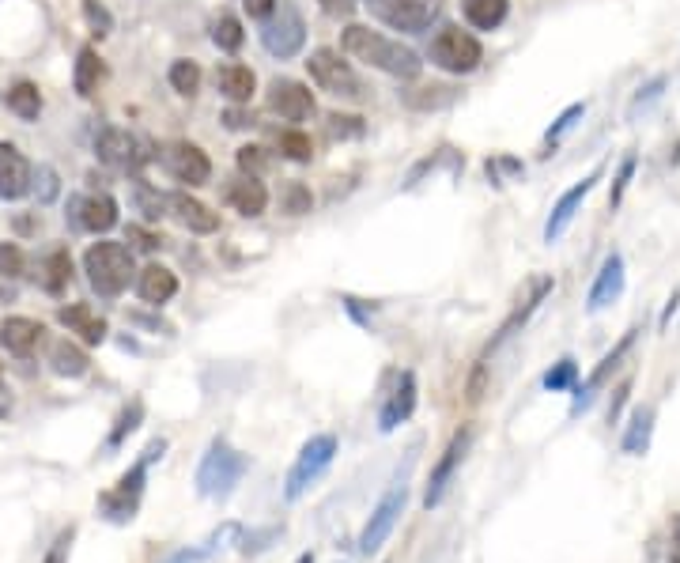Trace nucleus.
Returning a JSON list of instances; mask_svg holds the SVG:
<instances>
[{
    "mask_svg": "<svg viewBox=\"0 0 680 563\" xmlns=\"http://www.w3.org/2000/svg\"><path fill=\"white\" fill-rule=\"evenodd\" d=\"M340 50L348 53V57H356V61H363V65H371V69L386 72L393 80H416L424 72L420 53L401 46L397 38L374 31V27H363V23H348L340 31Z\"/></svg>",
    "mask_w": 680,
    "mask_h": 563,
    "instance_id": "nucleus-1",
    "label": "nucleus"
},
{
    "mask_svg": "<svg viewBox=\"0 0 680 563\" xmlns=\"http://www.w3.org/2000/svg\"><path fill=\"white\" fill-rule=\"evenodd\" d=\"M84 273L87 284L99 299H118L121 291L133 284L136 261L133 250L125 242H91L84 254Z\"/></svg>",
    "mask_w": 680,
    "mask_h": 563,
    "instance_id": "nucleus-2",
    "label": "nucleus"
},
{
    "mask_svg": "<svg viewBox=\"0 0 680 563\" xmlns=\"http://www.w3.org/2000/svg\"><path fill=\"white\" fill-rule=\"evenodd\" d=\"M246 469H250V458L242 450H235L227 439H212L197 465V492L204 499H227L238 488V480L246 477Z\"/></svg>",
    "mask_w": 680,
    "mask_h": 563,
    "instance_id": "nucleus-3",
    "label": "nucleus"
},
{
    "mask_svg": "<svg viewBox=\"0 0 680 563\" xmlns=\"http://www.w3.org/2000/svg\"><path fill=\"white\" fill-rule=\"evenodd\" d=\"M163 450H167V439H155L148 443V450L136 458V465L129 473H121V480L110 488V492L99 495V511L110 518V522H133L136 518V507H140V495H144V480H148V465L152 461L163 458Z\"/></svg>",
    "mask_w": 680,
    "mask_h": 563,
    "instance_id": "nucleus-4",
    "label": "nucleus"
},
{
    "mask_svg": "<svg viewBox=\"0 0 680 563\" xmlns=\"http://www.w3.org/2000/svg\"><path fill=\"white\" fill-rule=\"evenodd\" d=\"M427 61L435 65V69L450 72V76H469V72L480 69V61H484V46H480V38L473 31H465L458 23H446L439 27L431 42H427Z\"/></svg>",
    "mask_w": 680,
    "mask_h": 563,
    "instance_id": "nucleus-5",
    "label": "nucleus"
},
{
    "mask_svg": "<svg viewBox=\"0 0 680 563\" xmlns=\"http://www.w3.org/2000/svg\"><path fill=\"white\" fill-rule=\"evenodd\" d=\"M333 458H337V435H314V439H306L295 465L288 469L284 499H288V503H299V499L329 473Z\"/></svg>",
    "mask_w": 680,
    "mask_h": 563,
    "instance_id": "nucleus-6",
    "label": "nucleus"
},
{
    "mask_svg": "<svg viewBox=\"0 0 680 563\" xmlns=\"http://www.w3.org/2000/svg\"><path fill=\"white\" fill-rule=\"evenodd\" d=\"M261 46L276 57V61H291L295 53H303L306 46V19L299 12V4L295 0H280L276 4V12L269 19H261Z\"/></svg>",
    "mask_w": 680,
    "mask_h": 563,
    "instance_id": "nucleus-7",
    "label": "nucleus"
},
{
    "mask_svg": "<svg viewBox=\"0 0 680 563\" xmlns=\"http://www.w3.org/2000/svg\"><path fill=\"white\" fill-rule=\"evenodd\" d=\"M306 72H310V80L322 87L325 95L352 99V103L363 99V80H359V72L352 69V61L340 57V50H329V46L310 50V57H306Z\"/></svg>",
    "mask_w": 680,
    "mask_h": 563,
    "instance_id": "nucleus-8",
    "label": "nucleus"
},
{
    "mask_svg": "<svg viewBox=\"0 0 680 563\" xmlns=\"http://www.w3.org/2000/svg\"><path fill=\"white\" fill-rule=\"evenodd\" d=\"M95 155L106 167H118V171L133 174V178L155 159L148 140L129 133V129H118V125H102L95 133Z\"/></svg>",
    "mask_w": 680,
    "mask_h": 563,
    "instance_id": "nucleus-9",
    "label": "nucleus"
},
{
    "mask_svg": "<svg viewBox=\"0 0 680 563\" xmlns=\"http://www.w3.org/2000/svg\"><path fill=\"white\" fill-rule=\"evenodd\" d=\"M405 503H408L405 484H393L390 492L378 499V507L371 511L367 526H363V533H359V556H374L378 548L390 541L393 526H397V522H401V514H405Z\"/></svg>",
    "mask_w": 680,
    "mask_h": 563,
    "instance_id": "nucleus-10",
    "label": "nucleus"
},
{
    "mask_svg": "<svg viewBox=\"0 0 680 563\" xmlns=\"http://www.w3.org/2000/svg\"><path fill=\"white\" fill-rule=\"evenodd\" d=\"M371 8L374 19H382L393 31H405V35H424L431 27V19L439 16V4L431 0H363Z\"/></svg>",
    "mask_w": 680,
    "mask_h": 563,
    "instance_id": "nucleus-11",
    "label": "nucleus"
},
{
    "mask_svg": "<svg viewBox=\"0 0 680 563\" xmlns=\"http://www.w3.org/2000/svg\"><path fill=\"white\" fill-rule=\"evenodd\" d=\"M65 220L72 231H91V235H106L118 227V201L110 193H91V197H68Z\"/></svg>",
    "mask_w": 680,
    "mask_h": 563,
    "instance_id": "nucleus-12",
    "label": "nucleus"
},
{
    "mask_svg": "<svg viewBox=\"0 0 680 563\" xmlns=\"http://www.w3.org/2000/svg\"><path fill=\"white\" fill-rule=\"evenodd\" d=\"M269 110L276 114L280 121H288V125H303V121L314 118V91L299 80H288V76H276L269 84Z\"/></svg>",
    "mask_w": 680,
    "mask_h": 563,
    "instance_id": "nucleus-13",
    "label": "nucleus"
},
{
    "mask_svg": "<svg viewBox=\"0 0 680 563\" xmlns=\"http://www.w3.org/2000/svg\"><path fill=\"white\" fill-rule=\"evenodd\" d=\"M163 163H167L170 178L189 189L208 186V178H212V159L193 140H170L167 152H163Z\"/></svg>",
    "mask_w": 680,
    "mask_h": 563,
    "instance_id": "nucleus-14",
    "label": "nucleus"
},
{
    "mask_svg": "<svg viewBox=\"0 0 680 563\" xmlns=\"http://www.w3.org/2000/svg\"><path fill=\"white\" fill-rule=\"evenodd\" d=\"M601 178H605V163H597L594 171L586 174L582 182H575V186L567 189L560 201L552 205V212H548V223H544V242H548V246H552V242H560L563 235H567V227H571V220L578 216L582 201L594 193V186L601 182Z\"/></svg>",
    "mask_w": 680,
    "mask_h": 563,
    "instance_id": "nucleus-15",
    "label": "nucleus"
},
{
    "mask_svg": "<svg viewBox=\"0 0 680 563\" xmlns=\"http://www.w3.org/2000/svg\"><path fill=\"white\" fill-rule=\"evenodd\" d=\"M552 288H556V276H548V273H541V276H529V284H526V291L518 295V303H514V310H510L507 318H503V325H499V333L492 337V344H488V352H495L499 344L503 341H510L522 325L537 314V307H541L544 299L552 295Z\"/></svg>",
    "mask_w": 680,
    "mask_h": 563,
    "instance_id": "nucleus-16",
    "label": "nucleus"
},
{
    "mask_svg": "<svg viewBox=\"0 0 680 563\" xmlns=\"http://www.w3.org/2000/svg\"><path fill=\"white\" fill-rule=\"evenodd\" d=\"M469 446H473V427H461L458 435L450 439V446L442 450V458L435 461V469H431V480H427V492H424L427 511H435L442 499H446V488H450V480H454V473H458V465L465 461V454H469Z\"/></svg>",
    "mask_w": 680,
    "mask_h": 563,
    "instance_id": "nucleus-17",
    "label": "nucleus"
},
{
    "mask_svg": "<svg viewBox=\"0 0 680 563\" xmlns=\"http://www.w3.org/2000/svg\"><path fill=\"white\" fill-rule=\"evenodd\" d=\"M635 341H639V329H628V333L620 337V344H616V348H612L609 356H605L601 363H597L594 375H590L586 382H582V386H578L575 405H571V416H578V412H586L590 405H594L597 393H601L605 386H609V378L616 375V371H620V363H624V359L631 356V348H635Z\"/></svg>",
    "mask_w": 680,
    "mask_h": 563,
    "instance_id": "nucleus-18",
    "label": "nucleus"
},
{
    "mask_svg": "<svg viewBox=\"0 0 680 563\" xmlns=\"http://www.w3.org/2000/svg\"><path fill=\"white\" fill-rule=\"evenodd\" d=\"M416 375L412 371H401V375L393 378V390L386 393V401H382V409H378V431H397V427L405 424L408 416L416 412Z\"/></svg>",
    "mask_w": 680,
    "mask_h": 563,
    "instance_id": "nucleus-19",
    "label": "nucleus"
},
{
    "mask_svg": "<svg viewBox=\"0 0 680 563\" xmlns=\"http://www.w3.org/2000/svg\"><path fill=\"white\" fill-rule=\"evenodd\" d=\"M167 212L186 227L189 235H216L220 231V212H212V208L197 201L193 193H186V189L167 193Z\"/></svg>",
    "mask_w": 680,
    "mask_h": 563,
    "instance_id": "nucleus-20",
    "label": "nucleus"
},
{
    "mask_svg": "<svg viewBox=\"0 0 680 563\" xmlns=\"http://www.w3.org/2000/svg\"><path fill=\"white\" fill-rule=\"evenodd\" d=\"M34 167L27 163V155L19 152L16 144L0 140V201H19L31 193Z\"/></svg>",
    "mask_w": 680,
    "mask_h": 563,
    "instance_id": "nucleus-21",
    "label": "nucleus"
},
{
    "mask_svg": "<svg viewBox=\"0 0 680 563\" xmlns=\"http://www.w3.org/2000/svg\"><path fill=\"white\" fill-rule=\"evenodd\" d=\"M223 201L235 208L238 216L254 220V216H261V212L269 208V189H265V182H261V178L238 174V178H231V182L223 186Z\"/></svg>",
    "mask_w": 680,
    "mask_h": 563,
    "instance_id": "nucleus-22",
    "label": "nucleus"
},
{
    "mask_svg": "<svg viewBox=\"0 0 680 563\" xmlns=\"http://www.w3.org/2000/svg\"><path fill=\"white\" fill-rule=\"evenodd\" d=\"M57 322L65 325L68 333H76L84 344H102L106 341V333H110L106 318H102L91 303H68V307L57 310Z\"/></svg>",
    "mask_w": 680,
    "mask_h": 563,
    "instance_id": "nucleus-23",
    "label": "nucleus"
},
{
    "mask_svg": "<svg viewBox=\"0 0 680 563\" xmlns=\"http://www.w3.org/2000/svg\"><path fill=\"white\" fill-rule=\"evenodd\" d=\"M624 280H628V273H624V257L609 254V257H605V265H601V273H597L594 288H590V295H586V307H590V314L612 307V303L624 295Z\"/></svg>",
    "mask_w": 680,
    "mask_h": 563,
    "instance_id": "nucleus-24",
    "label": "nucleus"
},
{
    "mask_svg": "<svg viewBox=\"0 0 680 563\" xmlns=\"http://www.w3.org/2000/svg\"><path fill=\"white\" fill-rule=\"evenodd\" d=\"M216 91H220L227 103L235 106H250L257 91V76L250 65H238V61H223L216 65Z\"/></svg>",
    "mask_w": 680,
    "mask_h": 563,
    "instance_id": "nucleus-25",
    "label": "nucleus"
},
{
    "mask_svg": "<svg viewBox=\"0 0 680 563\" xmlns=\"http://www.w3.org/2000/svg\"><path fill=\"white\" fill-rule=\"evenodd\" d=\"M136 295L148 303V307H163L178 295V276L170 273L167 265H144L140 276H136Z\"/></svg>",
    "mask_w": 680,
    "mask_h": 563,
    "instance_id": "nucleus-26",
    "label": "nucleus"
},
{
    "mask_svg": "<svg viewBox=\"0 0 680 563\" xmlns=\"http://www.w3.org/2000/svg\"><path fill=\"white\" fill-rule=\"evenodd\" d=\"M42 322H34V318H8V322L0 325V344H4V352H12V356H31L38 341H42Z\"/></svg>",
    "mask_w": 680,
    "mask_h": 563,
    "instance_id": "nucleus-27",
    "label": "nucleus"
},
{
    "mask_svg": "<svg viewBox=\"0 0 680 563\" xmlns=\"http://www.w3.org/2000/svg\"><path fill=\"white\" fill-rule=\"evenodd\" d=\"M461 16L473 31H499L510 16V0H461Z\"/></svg>",
    "mask_w": 680,
    "mask_h": 563,
    "instance_id": "nucleus-28",
    "label": "nucleus"
},
{
    "mask_svg": "<svg viewBox=\"0 0 680 563\" xmlns=\"http://www.w3.org/2000/svg\"><path fill=\"white\" fill-rule=\"evenodd\" d=\"M4 106L19 121H38V114H42V91L31 80H16V84L4 87Z\"/></svg>",
    "mask_w": 680,
    "mask_h": 563,
    "instance_id": "nucleus-29",
    "label": "nucleus"
},
{
    "mask_svg": "<svg viewBox=\"0 0 680 563\" xmlns=\"http://www.w3.org/2000/svg\"><path fill=\"white\" fill-rule=\"evenodd\" d=\"M68 280H72V254L65 246H57L42 257V269H38V284L50 291V295H65Z\"/></svg>",
    "mask_w": 680,
    "mask_h": 563,
    "instance_id": "nucleus-30",
    "label": "nucleus"
},
{
    "mask_svg": "<svg viewBox=\"0 0 680 563\" xmlns=\"http://www.w3.org/2000/svg\"><path fill=\"white\" fill-rule=\"evenodd\" d=\"M102 84V57L95 46H84V50L76 53V69H72V87H76V95L80 99H91Z\"/></svg>",
    "mask_w": 680,
    "mask_h": 563,
    "instance_id": "nucleus-31",
    "label": "nucleus"
},
{
    "mask_svg": "<svg viewBox=\"0 0 680 563\" xmlns=\"http://www.w3.org/2000/svg\"><path fill=\"white\" fill-rule=\"evenodd\" d=\"M50 367H53V375H61V378H84L87 371H91V359H87V352L80 348V344L53 341Z\"/></svg>",
    "mask_w": 680,
    "mask_h": 563,
    "instance_id": "nucleus-32",
    "label": "nucleus"
},
{
    "mask_svg": "<svg viewBox=\"0 0 680 563\" xmlns=\"http://www.w3.org/2000/svg\"><path fill=\"white\" fill-rule=\"evenodd\" d=\"M133 208L140 212L144 223H159L167 216V193H159L155 186H148L140 174L133 178Z\"/></svg>",
    "mask_w": 680,
    "mask_h": 563,
    "instance_id": "nucleus-33",
    "label": "nucleus"
},
{
    "mask_svg": "<svg viewBox=\"0 0 680 563\" xmlns=\"http://www.w3.org/2000/svg\"><path fill=\"white\" fill-rule=\"evenodd\" d=\"M650 435H654V409L650 405H643V409L631 412V424L628 431H624V454H631V458H639V454H646V446H650Z\"/></svg>",
    "mask_w": 680,
    "mask_h": 563,
    "instance_id": "nucleus-34",
    "label": "nucleus"
},
{
    "mask_svg": "<svg viewBox=\"0 0 680 563\" xmlns=\"http://www.w3.org/2000/svg\"><path fill=\"white\" fill-rule=\"evenodd\" d=\"M212 46L223 53H238L242 50V42H246V31H242V19L235 12H220V16L212 19Z\"/></svg>",
    "mask_w": 680,
    "mask_h": 563,
    "instance_id": "nucleus-35",
    "label": "nucleus"
},
{
    "mask_svg": "<svg viewBox=\"0 0 680 563\" xmlns=\"http://www.w3.org/2000/svg\"><path fill=\"white\" fill-rule=\"evenodd\" d=\"M272 140H276V152L284 155V159H291V163H310V159H314V144H310V137H306L299 125L276 129Z\"/></svg>",
    "mask_w": 680,
    "mask_h": 563,
    "instance_id": "nucleus-36",
    "label": "nucleus"
},
{
    "mask_svg": "<svg viewBox=\"0 0 680 563\" xmlns=\"http://www.w3.org/2000/svg\"><path fill=\"white\" fill-rule=\"evenodd\" d=\"M401 99H405V106H412V110H442V106H450L458 99V91L446 84L408 87V91H401Z\"/></svg>",
    "mask_w": 680,
    "mask_h": 563,
    "instance_id": "nucleus-37",
    "label": "nucleus"
},
{
    "mask_svg": "<svg viewBox=\"0 0 680 563\" xmlns=\"http://www.w3.org/2000/svg\"><path fill=\"white\" fill-rule=\"evenodd\" d=\"M167 80H170V87L182 95V99H193L197 91H201V80H204V72H201V65L197 61H189V57H178L174 65L167 69Z\"/></svg>",
    "mask_w": 680,
    "mask_h": 563,
    "instance_id": "nucleus-38",
    "label": "nucleus"
},
{
    "mask_svg": "<svg viewBox=\"0 0 680 563\" xmlns=\"http://www.w3.org/2000/svg\"><path fill=\"white\" fill-rule=\"evenodd\" d=\"M140 424H144V401H129V405L118 412V420H114V427H110V435H106V446H102V450H106V454H110V450H118V446L125 443Z\"/></svg>",
    "mask_w": 680,
    "mask_h": 563,
    "instance_id": "nucleus-39",
    "label": "nucleus"
},
{
    "mask_svg": "<svg viewBox=\"0 0 680 563\" xmlns=\"http://www.w3.org/2000/svg\"><path fill=\"white\" fill-rule=\"evenodd\" d=\"M276 205H280V212L284 216H306V212H314V193H310V186L306 182H284L280 186V197H276Z\"/></svg>",
    "mask_w": 680,
    "mask_h": 563,
    "instance_id": "nucleus-40",
    "label": "nucleus"
},
{
    "mask_svg": "<svg viewBox=\"0 0 680 563\" xmlns=\"http://www.w3.org/2000/svg\"><path fill=\"white\" fill-rule=\"evenodd\" d=\"M235 163L242 174H250V178H265L272 171V155L269 148H261V144H242L235 152Z\"/></svg>",
    "mask_w": 680,
    "mask_h": 563,
    "instance_id": "nucleus-41",
    "label": "nucleus"
},
{
    "mask_svg": "<svg viewBox=\"0 0 680 563\" xmlns=\"http://www.w3.org/2000/svg\"><path fill=\"white\" fill-rule=\"evenodd\" d=\"M582 118H586V103L567 106V110H563L560 118H556V125H552V129L544 133V152H541V155L552 152V148H556V144H560V140L567 137V133H571V129H575V125H578Z\"/></svg>",
    "mask_w": 680,
    "mask_h": 563,
    "instance_id": "nucleus-42",
    "label": "nucleus"
},
{
    "mask_svg": "<svg viewBox=\"0 0 680 563\" xmlns=\"http://www.w3.org/2000/svg\"><path fill=\"white\" fill-rule=\"evenodd\" d=\"M325 133H329V140H359L367 133V125H363L359 114H329L325 118Z\"/></svg>",
    "mask_w": 680,
    "mask_h": 563,
    "instance_id": "nucleus-43",
    "label": "nucleus"
},
{
    "mask_svg": "<svg viewBox=\"0 0 680 563\" xmlns=\"http://www.w3.org/2000/svg\"><path fill=\"white\" fill-rule=\"evenodd\" d=\"M578 382V363L571 356H563L548 375H544V390L548 393H563V390H575Z\"/></svg>",
    "mask_w": 680,
    "mask_h": 563,
    "instance_id": "nucleus-44",
    "label": "nucleus"
},
{
    "mask_svg": "<svg viewBox=\"0 0 680 563\" xmlns=\"http://www.w3.org/2000/svg\"><path fill=\"white\" fill-rule=\"evenodd\" d=\"M125 242H129V250L155 254V250L163 246V235L152 231V223H129V227H125Z\"/></svg>",
    "mask_w": 680,
    "mask_h": 563,
    "instance_id": "nucleus-45",
    "label": "nucleus"
},
{
    "mask_svg": "<svg viewBox=\"0 0 680 563\" xmlns=\"http://www.w3.org/2000/svg\"><path fill=\"white\" fill-rule=\"evenodd\" d=\"M635 167H639V159H635V152H628L624 155V163H620V171H616V178H612V186H609V208H616L620 201H624L631 178H635Z\"/></svg>",
    "mask_w": 680,
    "mask_h": 563,
    "instance_id": "nucleus-46",
    "label": "nucleus"
},
{
    "mask_svg": "<svg viewBox=\"0 0 680 563\" xmlns=\"http://www.w3.org/2000/svg\"><path fill=\"white\" fill-rule=\"evenodd\" d=\"M31 193H38V205H50L57 201V193H61V178L53 167H38L34 171V182H31Z\"/></svg>",
    "mask_w": 680,
    "mask_h": 563,
    "instance_id": "nucleus-47",
    "label": "nucleus"
},
{
    "mask_svg": "<svg viewBox=\"0 0 680 563\" xmlns=\"http://www.w3.org/2000/svg\"><path fill=\"white\" fill-rule=\"evenodd\" d=\"M84 19L99 38H106L114 31V16H110V8H106L102 0H84Z\"/></svg>",
    "mask_w": 680,
    "mask_h": 563,
    "instance_id": "nucleus-48",
    "label": "nucleus"
},
{
    "mask_svg": "<svg viewBox=\"0 0 680 563\" xmlns=\"http://www.w3.org/2000/svg\"><path fill=\"white\" fill-rule=\"evenodd\" d=\"M27 273V254L16 242H0V276H23Z\"/></svg>",
    "mask_w": 680,
    "mask_h": 563,
    "instance_id": "nucleus-49",
    "label": "nucleus"
},
{
    "mask_svg": "<svg viewBox=\"0 0 680 563\" xmlns=\"http://www.w3.org/2000/svg\"><path fill=\"white\" fill-rule=\"evenodd\" d=\"M665 84H669L665 76H654V80H646V84L639 87V91H635V99H631V106H628V114H631V118H635L639 110H646V106L654 103V99H662Z\"/></svg>",
    "mask_w": 680,
    "mask_h": 563,
    "instance_id": "nucleus-50",
    "label": "nucleus"
},
{
    "mask_svg": "<svg viewBox=\"0 0 680 563\" xmlns=\"http://www.w3.org/2000/svg\"><path fill=\"white\" fill-rule=\"evenodd\" d=\"M72 533L76 529H61L57 533V541L50 545V552H46V560L42 563H68V548H72Z\"/></svg>",
    "mask_w": 680,
    "mask_h": 563,
    "instance_id": "nucleus-51",
    "label": "nucleus"
},
{
    "mask_svg": "<svg viewBox=\"0 0 680 563\" xmlns=\"http://www.w3.org/2000/svg\"><path fill=\"white\" fill-rule=\"evenodd\" d=\"M223 125H227V129H250V125H254V114H250V110H246V106H227V110H223Z\"/></svg>",
    "mask_w": 680,
    "mask_h": 563,
    "instance_id": "nucleus-52",
    "label": "nucleus"
},
{
    "mask_svg": "<svg viewBox=\"0 0 680 563\" xmlns=\"http://www.w3.org/2000/svg\"><path fill=\"white\" fill-rule=\"evenodd\" d=\"M322 4V12L325 16H333V19H348L352 12H356V4L359 0H318Z\"/></svg>",
    "mask_w": 680,
    "mask_h": 563,
    "instance_id": "nucleus-53",
    "label": "nucleus"
},
{
    "mask_svg": "<svg viewBox=\"0 0 680 563\" xmlns=\"http://www.w3.org/2000/svg\"><path fill=\"white\" fill-rule=\"evenodd\" d=\"M631 397V378H624L616 390H612V405H609V424H616L620 420V409H624V401Z\"/></svg>",
    "mask_w": 680,
    "mask_h": 563,
    "instance_id": "nucleus-54",
    "label": "nucleus"
},
{
    "mask_svg": "<svg viewBox=\"0 0 680 563\" xmlns=\"http://www.w3.org/2000/svg\"><path fill=\"white\" fill-rule=\"evenodd\" d=\"M276 4H280V0H242V8H246V16H250V19H257V23H261V19H269L272 12H276Z\"/></svg>",
    "mask_w": 680,
    "mask_h": 563,
    "instance_id": "nucleus-55",
    "label": "nucleus"
},
{
    "mask_svg": "<svg viewBox=\"0 0 680 563\" xmlns=\"http://www.w3.org/2000/svg\"><path fill=\"white\" fill-rule=\"evenodd\" d=\"M204 556H208L204 548H178V552H174L167 563H197V560H204Z\"/></svg>",
    "mask_w": 680,
    "mask_h": 563,
    "instance_id": "nucleus-56",
    "label": "nucleus"
},
{
    "mask_svg": "<svg viewBox=\"0 0 680 563\" xmlns=\"http://www.w3.org/2000/svg\"><path fill=\"white\" fill-rule=\"evenodd\" d=\"M669 563H680V514L673 518V541H669Z\"/></svg>",
    "mask_w": 680,
    "mask_h": 563,
    "instance_id": "nucleus-57",
    "label": "nucleus"
},
{
    "mask_svg": "<svg viewBox=\"0 0 680 563\" xmlns=\"http://www.w3.org/2000/svg\"><path fill=\"white\" fill-rule=\"evenodd\" d=\"M677 307H680V291H673V299H669V303H665V314H662V329L669 322H673V314H677Z\"/></svg>",
    "mask_w": 680,
    "mask_h": 563,
    "instance_id": "nucleus-58",
    "label": "nucleus"
},
{
    "mask_svg": "<svg viewBox=\"0 0 680 563\" xmlns=\"http://www.w3.org/2000/svg\"><path fill=\"white\" fill-rule=\"evenodd\" d=\"M295 563H314V556H310V552H303V556H299Z\"/></svg>",
    "mask_w": 680,
    "mask_h": 563,
    "instance_id": "nucleus-59",
    "label": "nucleus"
},
{
    "mask_svg": "<svg viewBox=\"0 0 680 563\" xmlns=\"http://www.w3.org/2000/svg\"><path fill=\"white\" fill-rule=\"evenodd\" d=\"M673 163H680V144H677V152H673Z\"/></svg>",
    "mask_w": 680,
    "mask_h": 563,
    "instance_id": "nucleus-60",
    "label": "nucleus"
},
{
    "mask_svg": "<svg viewBox=\"0 0 680 563\" xmlns=\"http://www.w3.org/2000/svg\"><path fill=\"white\" fill-rule=\"evenodd\" d=\"M0 386H4V375H0Z\"/></svg>",
    "mask_w": 680,
    "mask_h": 563,
    "instance_id": "nucleus-61",
    "label": "nucleus"
}]
</instances>
